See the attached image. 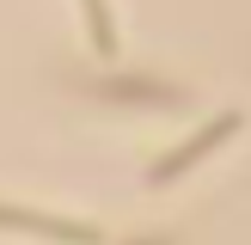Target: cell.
<instances>
[{
    "instance_id": "6da1fadb",
    "label": "cell",
    "mask_w": 251,
    "mask_h": 245,
    "mask_svg": "<svg viewBox=\"0 0 251 245\" xmlns=\"http://www.w3.org/2000/svg\"><path fill=\"white\" fill-rule=\"evenodd\" d=\"M80 92L98 98V104H123V110H190V86L153 80V74H123V68H104L92 80H80Z\"/></svg>"
},
{
    "instance_id": "3957f363",
    "label": "cell",
    "mask_w": 251,
    "mask_h": 245,
    "mask_svg": "<svg viewBox=\"0 0 251 245\" xmlns=\"http://www.w3.org/2000/svg\"><path fill=\"white\" fill-rule=\"evenodd\" d=\"M0 233H31V239H49V245H98L104 239L92 220L49 215V208H25V202H0Z\"/></svg>"
},
{
    "instance_id": "5b68a950",
    "label": "cell",
    "mask_w": 251,
    "mask_h": 245,
    "mask_svg": "<svg viewBox=\"0 0 251 245\" xmlns=\"http://www.w3.org/2000/svg\"><path fill=\"white\" fill-rule=\"evenodd\" d=\"M129 245H178V233H147V239H129Z\"/></svg>"
},
{
    "instance_id": "277c9868",
    "label": "cell",
    "mask_w": 251,
    "mask_h": 245,
    "mask_svg": "<svg viewBox=\"0 0 251 245\" xmlns=\"http://www.w3.org/2000/svg\"><path fill=\"white\" fill-rule=\"evenodd\" d=\"M86 6V31H92V49H98V61H117V19H110V0H80Z\"/></svg>"
},
{
    "instance_id": "7a4b0ae2",
    "label": "cell",
    "mask_w": 251,
    "mask_h": 245,
    "mask_svg": "<svg viewBox=\"0 0 251 245\" xmlns=\"http://www.w3.org/2000/svg\"><path fill=\"white\" fill-rule=\"evenodd\" d=\"M239 129H245V110H221V117H208L202 129H190L178 147H166V153L147 166V184H153V190H166V184L190 178V172L202 166V159H215V153H221V147H227Z\"/></svg>"
}]
</instances>
